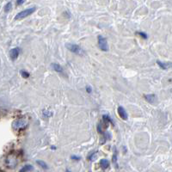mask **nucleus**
<instances>
[{
    "instance_id": "obj_11",
    "label": "nucleus",
    "mask_w": 172,
    "mask_h": 172,
    "mask_svg": "<svg viewBox=\"0 0 172 172\" xmlns=\"http://www.w3.org/2000/svg\"><path fill=\"white\" fill-rule=\"evenodd\" d=\"M100 164H101V168H103V170H106V169H108L109 167V161L108 159L103 158L100 161Z\"/></svg>"
},
{
    "instance_id": "obj_18",
    "label": "nucleus",
    "mask_w": 172,
    "mask_h": 172,
    "mask_svg": "<svg viewBox=\"0 0 172 172\" xmlns=\"http://www.w3.org/2000/svg\"><path fill=\"white\" fill-rule=\"evenodd\" d=\"M95 153H97V152H95V151H92L91 153L88 156V160H90V161H92V160H93V157H94V156L95 155Z\"/></svg>"
},
{
    "instance_id": "obj_2",
    "label": "nucleus",
    "mask_w": 172,
    "mask_h": 172,
    "mask_svg": "<svg viewBox=\"0 0 172 172\" xmlns=\"http://www.w3.org/2000/svg\"><path fill=\"white\" fill-rule=\"evenodd\" d=\"M36 10V8L35 7H31V8H29V9L27 10H24L21 11V12H19L17 15L15 16V20H22V19H23L25 17H27V16H30L31 14H33L35 11Z\"/></svg>"
},
{
    "instance_id": "obj_5",
    "label": "nucleus",
    "mask_w": 172,
    "mask_h": 172,
    "mask_svg": "<svg viewBox=\"0 0 172 172\" xmlns=\"http://www.w3.org/2000/svg\"><path fill=\"white\" fill-rule=\"evenodd\" d=\"M5 163H7V165L10 168H14L16 167V165L17 164V160H16V157L15 156H8L7 158L5 159Z\"/></svg>"
},
{
    "instance_id": "obj_7",
    "label": "nucleus",
    "mask_w": 172,
    "mask_h": 172,
    "mask_svg": "<svg viewBox=\"0 0 172 172\" xmlns=\"http://www.w3.org/2000/svg\"><path fill=\"white\" fill-rule=\"evenodd\" d=\"M117 111H118V114H119V115H120V117L122 118V120H128V113H126V111L125 110V109H124L123 107L119 106L118 107Z\"/></svg>"
},
{
    "instance_id": "obj_20",
    "label": "nucleus",
    "mask_w": 172,
    "mask_h": 172,
    "mask_svg": "<svg viewBox=\"0 0 172 172\" xmlns=\"http://www.w3.org/2000/svg\"><path fill=\"white\" fill-rule=\"evenodd\" d=\"M71 158L73 159V160H77V161H78V160H80V159H81V157H78V156H74V155H73V156L71 157Z\"/></svg>"
},
{
    "instance_id": "obj_12",
    "label": "nucleus",
    "mask_w": 172,
    "mask_h": 172,
    "mask_svg": "<svg viewBox=\"0 0 172 172\" xmlns=\"http://www.w3.org/2000/svg\"><path fill=\"white\" fill-rule=\"evenodd\" d=\"M34 170V167L31 164H26L25 166H23L20 172H26V171H32Z\"/></svg>"
},
{
    "instance_id": "obj_23",
    "label": "nucleus",
    "mask_w": 172,
    "mask_h": 172,
    "mask_svg": "<svg viewBox=\"0 0 172 172\" xmlns=\"http://www.w3.org/2000/svg\"><path fill=\"white\" fill-rule=\"evenodd\" d=\"M116 161H117V157H116V155H114L113 156V162H114V164H116Z\"/></svg>"
},
{
    "instance_id": "obj_1",
    "label": "nucleus",
    "mask_w": 172,
    "mask_h": 172,
    "mask_svg": "<svg viewBox=\"0 0 172 172\" xmlns=\"http://www.w3.org/2000/svg\"><path fill=\"white\" fill-rule=\"evenodd\" d=\"M27 126H28V122L26 119H24V118L16 120L15 122H13V123H12L13 129L18 130V131L24 130V129L27 128Z\"/></svg>"
},
{
    "instance_id": "obj_15",
    "label": "nucleus",
    "mask_w": 172,
    "mask_h": 172,
    "mask_svg": "<svg viewBox=\"0 0 172 172\" xmlns=\"http://www.w3.org/2000/svg\"><path fill=\"white\" fill-rule=\"evenodd\" d=\"M11 8H12V4H11V2H9V3H7L6 4V5L4 6V11L5 12H9V11H10V10H11Z\"/></svg>"
},
{
    "instance_id": "obj_8",
    "label": "nucleus",
    "mask_w": 172,
    "mask_h": 172,
    "mask_svg": "<svg viewBox=\"0 0 172 172\" xmlns=\"http://www.w3.org/2000/svg\"><path fill=\"white\" fill-rule=\"evenodd\" d=\"M144 98L145 100L149 103H154L156 101V95L154 94H147L144 95Z\"/></svg>"
},
{
    "instance_id": "obj_17",
    "label": "nucleus",
    "mask_w": 172,
    "mask_h": 172,
    "mask_svg": "<svg viewBox=\"0 0 172 172\" xmlns=\"http://www.w3.org/2000/svg\"><path fill=\"white\" fill-rule=\"evenodd\" d=\"M136 34H137V35H140V36H141V37H142V38H144V39H145V40H146V39H147V38H148V36H147V35H146V34H145V33H144V32H137Z\"/></svg>"
},
{
    "instance_id": "obj_14",
    "label": "nucleus",
    "mask_w": 172,
    "mask_h": 172,
    "mask_svg": "<svg viewBox=\"0 0 172 172\" xmlns=\"http://www.w3.org/2000/svg\"><path fill=\"white\" fill-rule=\"evenodd\" d=\"M36 163L40 165L41 168H43L44 170H47V169L48 168V166H47V163H45L44 161H41V160H36Z\"/></svg>"
},
{
    "instance_id": "obj_4",
    "label": "nucleus",
    "mask_w": 172,
    "mask_h": 172,
    "mask_svg": "<svg viewBox=\"0 0 172 172\" xmlns=\"http://www.w3.org/2000/svg\"><path fill=\"white\" fill-rule=\"evenodd\" d=\"M66 47L68 48L69 51H71L72 53H75V54H78V55H82L84 53L83 50H82L81 47L78 46V45H76V44H72V43H68L66 45Z\"/></svg>"
},
{
    "instance_id": "obj_22",
    "label": "nucleus",
    "mask_w": 172,
    "mask_h": 172,
    "mask_svg": "<svg viewBox=\"0 0 172 172\" xmlns=\"http://www.w3.org/2000/svg\"><path fill=\"white\" fill-rule=\"evenodd\" d=\"M86 91L88 93H91L92 92V89L91 86H86Z\"/></svg>"
},
{
    "instance_id": "obj_9",
    "label": "nucleus",
    "mask_w": 172,
    "mask_h": 172,
    "mask_svg": "<svg viewBox=\"0 0 172 172\" xmlns=\"http://www.w3.org/2000/svg\"><path fill=\"white\" fill-rule=\"evenodd\" d=\"M157 64L158 65L160 68L163 69V70H166V69H168L169 67L172 66V65H171L170 63H163V62L160 61V60H157Z\"/></svg>"
},
{
    "instance_id": "obj_10",
    "label": "nucleus",
    "mask_w": 172,
    "mask_h": 172,
    "mask_svg": "<svg viewBox=\"0 0 172 172\" xmlns=\"http://www.w3.org/2000/svg\"><path fill=\"white\" fill-rule=\"evenodd\" d=\"M51 67H52V68L57 72L61 73L62 72H63V68H62L60 65H59L58 63H52V65H51Z\"/></svg>"
},
{
    "instance_id": "obj_19",
    "label": "nucleus",
    "mask_w": 172,
    "mask_h": 172,
    "mask_svg": "<svg viewBox=\"0 0 172 172\" xmlns=\"http://www.w3.org/2000/svg\"><path fill=\"white\" fill-rule=\"evenodd\" d=\"M43 115L45 117H49V116H51L52 115V113L51 112H49V111H47V110H43Z\"/></svg>"
},
{
    "instance_id": "obj_6",
    "label": "nucleus",
    "mask_w": 172,
    "mask_h": 172,
    "mask_svg": "<svg viewBox=\"0 0 172 172\" xmlns=\"http://www.w3.org/2000/svg\"><path fill=\"white\" fill-rule=\"evenodd\" d=\"M19 53H20V48L19 47H14L10 51V57L14 61L18 58Z\"/></svg>"
},
{
    "instance_id": "obj_3",
    "label": "nucleus",
    "mask_w": 172,
    "mask_h": 172,
    "mask_svg": "<svg viewBox=\"0 0 172 172\" xmlns=\"http://www.w3.org/2000/svg\"><path fill=\"white\" fill-rule=\"evenodd\" d=\"M98 47L99 48L103 51V52H108L109 51V45H108V41H107V39L105 37H103V35H98Z\"/></svg>"
},
{
    "instance_id": "obj_21",
    "label": "nucleus",
    "mask_w": 172,
    "mask_h": 172,
    "mask_svg": "<svg viewBox=\"0 0 172 172\" xmlns=\"http://www.w3.org/2000/svg\"><path fill=\"white\" fill-rule=\"evenodd\" d=\"M25 2V0H16V5H22Z\"/></svg>"
},
{
    "instance_id": "obj_16",
    "label": "nucleus",
    "mask_w": 172,
    "mask_h": 172,
    "mask_svg": "<svg viewBox=\"0 0 172 172\" xmlns=\"http://www.w3.org/2000/svg\"><path fill=\"white\" fill-rule=\"evenodd\" d=\"M20 73H21L22 77L23 78H29V72H27L26 71H24V70H21V71H20Z\"/></svg>"
},
{
    "instance_id": "obj_13",
    "label": "nucleus",
    "mask_w": 172,
    "mask_h": 172,
    "mask_svg": "<svg viewBox=\"0 0 172 172\" xmlns=\"http://www.w3.org/2000/svg\"><path fill=\"white\" fill-rule=\"evenodd\" d=\"M103 122L105 123V124L111 123L112 125H114V122H113L112 119H111L110 117L109 116V115H107V114H104V115H103Z\"/></svg>"
}]
</instances>
